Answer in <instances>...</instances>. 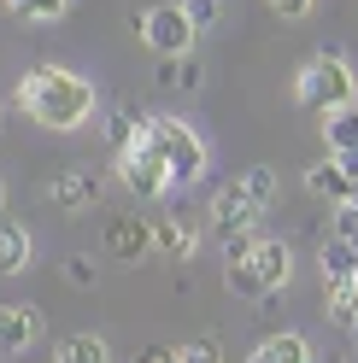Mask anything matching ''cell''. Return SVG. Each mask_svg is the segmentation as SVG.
Masks as SVG:
<instances>
[{
	"mask_svg": "<svg viewBox=\"0 0 358 363\" xmlns=\"http://www.w3.org/2000/svg\"><path fill=\"white\" fill-rule=\"evenodd\" d=\"M18 106H24V118H36L41 129H82L94 118V82L65 71V65H41L18 82Z\"/></svg>",
	"mask_w": 358,
	"mask_h": 363,
	"instance_id": "1",
	"label": "cell"
},
{
	"mask_svg": "<svg viewBox=\"0 0 358 363\" xmlns=\"http://www.w3.org/2000/svg\"><path fill=\"white\" fill-rule=\"evenodd\" d=\"M141 147L159 152L170 182H183V188L206 176V141H200L183 118H141Z\"/></svg>",
	"mask_w": 358,
	"mask_h": 363,
	"instance_id": "2",
	"label": "cell"
},
{
	"mask_svg": "<svg viewBox=\"0 0 358 363\" xmlns=\"http://www.w3.org/2000/svg\"><path fill=\"white\" fill-rule=\"evenodd\" d=\"M294 100L305 111H335V106H352L358 100V77H352V65L341 53H318V59H305L300 65V77H294Z\"/></svg>",
	"mask_w": 358,
	"mask_h": 363,
	"instance_id": "3",
	"label": "cell"
},
{
	"mask_svg": "<svg viewBox=\"0 0 358 363\" xmlns=\"http://www.w3.org/2000/svg\"><path fill=\"white\" fill-rule=\"evenodd\" d=\"M194 18L183 12V0H165V6H147L141 12V41H147V53H159V59H183L194 53Z\"/></svg>",
	"mask_w": 358,
	"mask_h": 363,
	"instance_id": "4",
	"label": "cell"
},
{
	"mask_svg": "<svg viewBox=\"0 0 358 363\" xmlns=\"http://www.w3.org/2000/svg\"><path fill=\"white\" fill-rule=\"evenodd\" d=\"M118 182H124V188L136 194V199H159V194H170V188H176L170 170H165V158L153 152V147H141V141L118 152Z\"/></svg>",
	"mask_w": 358,
	"mask_h": 363,
	"instance_id": "5",
	"label": "cell"
},
{
	"mask_svg": "<svg viewBox=\"0 0 358 363\" xmlns=\"http://www.w3.org/2000/svg\"><path fill=\"white\" fill-rule=\"evenodd\" d=\"M253 223H259V206L247 199V188H241V182H223V188L212 194V206H206V229L217 240H229L241 229H253Z\"/></svg>",
	"mask_w": 358,
	"mask_h": 363,
	"instance_id": "6",
	"label": "cell"
},
{
	"mask_svg": "<svg viewBox=\"0 0 358 363\" xmlns=\"http://www.w3.org/2000/svg\"><path fill=\"white\" fill-rule=\"evenodd\" d=\"M41 199H48L53 211H88V206H100V176L88 164H71V170H59L48 188H41Z\"/></svg>",
	"mask_w": 358,
	"mask_h": 363,
	"instance_id": "7",
	"label": "cell"
},
{
	"mask_svg": "<svg viewBox=\"0 0 358 363\" xmlns=\"http://www.w3.org/2000/svg\"><path fill=\"white\" fill-rule=\"evenodd\" d=\"M147 252H153V223H141V217H112L106 223V258L141 264Z\"/></svg>",
	"mask_w": 358,
	"mask_h": 363,
	"instance_id": "8",
	"label": "cell"
},
{
	"mask_svg": "<svg viewBox=\"0 0 358 363\" xmlns=\"http://www.w3.org/2000/svg\"><path fill=\"white\" fill-rule=\"evenodd\" d=\"M41 334V316L30 305H0V352H30Z\"/></svg>",
	"mask_w": 358,
	"mask_h": 363,
	"instance_id": "9",
	"label": "cell"
},
{
	"mask_svg": "<svg viewBox=\"0 0 358 363\" xmlns=\"http://www.w3.org/2000/svg\"><path fill=\"white\" fill-rule=\"evenodd\" d=\"M36 258V246H30V229L18 217H6L0 211V276H18V269H24Z\"/></svg>",
	"mask_w": 358,
	"mask_h": 363,
	"instance_id": "10",
	"label": "cell"
},
{
	"mask_svg": "<svg viewBox=\"0 0 358 363\" xmlns=\"http://www.w3.org/2000/svg\"><path fill=\"white\" fill-rule=\"evenodd\" d=\"M194 246H200V229L183 217H159L153 223V252H165V258H194Z\"/></svg>",
	"mask_w": 358,
	"mask_h": 363,
	"instance_id": "11",
	"label": "cell"
},
{
	"mask_svg": "<svg viewBox=\"0 0 358 363\" xmlns=\"http://www.w3.org/2000/svg\"><path fill=\"white\" fill-rule=\"evenodd\" d=\"M305 188L318 194V199H335V206H347L358 182L341 170V158H329V164H311V170H305Z\"/></svg>",
	"mask_w": 358,
	"mask_h": 363,
	"instance_id": "12",
	"label": "cell"
},
{
	"mask_svg": "<svg viewBox=\"0 0 358 363\" xmlns=\"http://www.w3.org/2000/svg\"><path fill=\"white\" fill-rule=\"evenodd\" d=\"M247 258H253V269H259V276L271 281V293L288 281V269H294V252H288L282 240H264V235L253 240V252H247Z\"/></svg>",
	"mask_w": 358,
	"mask_h": 363,
	"instance_id": "13",
	"label": "cell"
},
{
	"mask_svg": "<svg viewBox=\"0 0 358 363\" xmlns=\"http://www.w3.org/2000/svg\"><path fill=\"white\" fill-rule=\"evenodd\" d=\"M323 141H329V152H352L358 147V106L323 111Z\"/></svg>",
	"mask_w": 358,
	"mask_h": 363,
	"instance_id": "14",
	"label": "cell"
},
{
	"mask_svg": "<svg viewBox=\"0 0 358 363\" xmlns=\"http://www.w3.org/2000/svg\"><path fill=\"white\" fill-rule=\"evenodd\" d=\"M253 363H311V346L300 334H271V340H259Z\"/></svg>",
	"mask_w": 358,
	"mask_h": 363,
	"instance_id": "15",
	"label": "cell"
},
{
	"mask_svg": "<svg viewBox=\"0 0 358 363\" xmlns=\"http://www.w3.org/2000/svg\"><path fill=\"white\" fill-rule=\"evenodd\" d=\"M53 363H112V352H106L100 334H71V340H59Z\"/></svg>",
	"mask_w": 358,
	"mask_h": 363,
	"instance_id": "16",
	"label": "cell"
},
{
	"mask_svg": "<svg viewBox=\"0 0 358 363\" xmlns=\"http://www.w3.org/2000/svg\"><path fill=\"white\" fill-rule=\"evenodd\" d=\"M235 182L247 188V199H253L259 211H271V206H276V170H271V164H247Z\"/></svg>",
	"mask_w": 358,
	"mask_h": 363,
	"instance_id": "17",
	"label": "cell"
},
{
	"mask_svg": "<svg viewBox=\"0 0 358 363\" xmlns=\"http://www.w3.org/2000/svg\"><path fill=\"white\" fill-rule=\"evenodd\" d=\"M329 316H335V323H358V269H352V276H341V281H329Z\"/></svg>",
	"mask_w": 358,
	"mask_h": 363,
	"instance_id": "18",
	"label": "cell"
},
{
	"mask_svg": "<svg viewBox=\"0 0 358 363\" xmlns=\"http://www.w3.org/2000/svg\"><path fill=\"white\" fill-rule=\"evenodd\" d=\"M229 293H241V299H271V281L253 269V258H229Z\"/></svg>",
	"mask_w": 358,
	"mask_h": 363,
	"instance_id": "19",
	"label": "cell"
},
{
	"mask_svg": "<svg viewBox=\"0 0 358 363\" xmlns=\"http://www.w3.org/2000/svg\"><path fill=\"white\" fill-rule=\"evenodd\" d=\"M200 82H206V71H200V59H194V53L159 65V88H200Z\"/></svg>",
	"mask_w": 358,
	"mask_h": 363,
	"instance_id": "20",
	"label": "cell"
},
{
	"mask_svg": "<svg viewBox=\"0 0 358 363\" xmlns=\"http://www.w3.org/2000/svg\"><path fill=\"white\" fill-rule=\"evenodd\" d=\"M65 6L71 0H6V12L18 24H53V18H65Z\"/></svg>",
	"mask_w": 358,
	"mask_h": 363,
	"instance_id": "21",
	"label": "cell"
},
{
	"mask_svg": "<svg viewBox=\"0 0 358 363\" xmlns=\"http://www.w3.org/2000/svg\"><path fill=\"white\" fill-rule=\"evenodd\" d=\"M352 269H358V246L335 235V240L323 246V276H329V281H341V276H352Z\"/></svg>",
	"mask_w": 358,
	"mask_h": 363,
	"instance_id": "22",
	"label": "cell"
},
{
	"mask_svg": "<svg viewBox=\"0 0 358 363\" xmlns=\"http://www.w3.org/2000/svg\"><path fill=\"white\" fill-rule=\"evenodd\" d=\"M106 141L118 147V152H124V147H136V141H141V123L129 118V111H112V118H106Z\"/></svg>",
	"mask_w": 358,
	"mask_h": 363,
	"instance_id": "23",
	"label": "cell"
},
{
	"mask_svg": "<svg viewBox=\"0 0 358 363\" xmlns=\"http://www.w3.org/2000/svg\"><path fill=\"white\" fill-rule=\"evenodd\" d=\"M183 363H223V346H217L212 334H200V340H188V346H183Z\"/></svg>",
	"mask_w": 358,
	"mask_h": 363,
	"instance_id": "24",
	"label": "cell"
},
{
	"mask_svg": "<svg viewBox=\"0 0 358 363\" xmlns=\"http://www.w3.org/2000/svg\"><path fill=\"white\" fill-rule=\"evenodd\" d=\"M183 12L194 18V30H206V24H217V0H183Z\"/></svg>",
	"mask_w": 358,
	"mask_h": 363,
	"instance_id": "25",
	"label": "cell"
},
{
	"mask_svg": "<svg viewBox=\"0 0 358 363\" xmlns=\"http://www.w3.org/2000/svg\"><path fill=\"white\" fill-rule=\"evenodd\" d=\"M264 6H271L276 18H305L311 6H318V0H264Z\"/></svg>",
	"mask_w": 358,
	"mask_h": 363,
	"instance_id": "26",
	"label": "cell"
},
{
	"mask_svg": "<svg viewBox=\"0 0 358 363\" xmlns=\"http://www.w3.org/2000/svg\"><path fill=\"white\" fill-rule=\"evenodd\" d=\"M136 363H183V352H176V346H147Z\"/></svg>",
	"mask_w": 358,
	"mask_h": 363,
	"instance_id": "27",
	"label": "cell"
},
{
	"mask_svg": "<svg viewBox=\"0 0 358 363\" xmlns=\"http://www.w3.org/2000/svg\"><path fill=\"white\" fill-rule=\"evenodd\" d=\"M65 276H71L77 287H94V264H82V258H71V264H65Z\"/></svg>",
	"mask_w": 358,
	"mask_h": 363,
	"instance_id": "28",
	"label": "cell"
},
{
	"mask_svg": "<svg viewBox=\"0 0 358 363\" xmlns=\"http://www.w3.org/2000/svg\"><path fill=\"white\" fill-rule=\"evenodd\" d=\"M335 158H341V170H347V176L358 182V147H352V152H335Z\"/></svg>",
	"mask_w": 358,
	"mask_h": 363,
	"instance_id": "29",
	"label": "cell"
},
{
	"mask_svg": "<svg viewBox=\"0 0 358 363\" xmlns=\"http://www.w3.org/2000/svg\"><path fill=\"white\" fill-rule=\"evenodd\" d=\"M0 211H6V182H0Z\"/></svg>",
	"mask_w": 358,
	"mask_h": 363,
	"instance_id": "30",
	"label": "cell"
},
{
	"mask_svg": "<svg viewBox=\"0 0 358 363\" xmlns=\"http://www.w3.org/2000/svg\"><path fill=\"white\" fill-rule=\"evenodd\" d=\"M352 328H358V323H352Z\"/></svg>",
	"mask_w": 358,
	"mask_h": 363,
	"instance_id": "31",
	"label": "cell"
}]
</instances>
